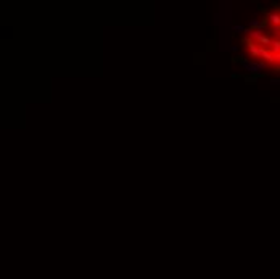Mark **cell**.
Wrapping results in <instances>:
<instances>
[{
  "label": "cell",
  "mask_w": 280,
  "mask_h": 279,
  "mask_svg": "<svg viewBox=\"0 0 280 279\" xmlns=\"http://www.w3.org/2000/svg\"><path fill=\"white\" fill-rule=\"evenodd\" d=\"M267 20L270 26H280V12H272L267 15Z\"/></svg>",
  "instance_id": "1"
},
{
  "label": "cell",
  "mask_w": 280,
  "mask_h": 279,
  "mask_svg": "<svg viewBox=\"0 0 280 279\" xmlns=\"http://www.w3.org/2000/svg\"><path fill=\"white\" fill-rule=\"evenodd\" d=\"M269 50L272 52L274 55H277V53H280V39L278 37H274L272 39V44H270V47H269Z\"/></svg>",
  "instance_id": "2"
},
{
  "label": "cell",
  "mask_w": 280,
  "mask_h": 279,
  "mask_svg": "<svg viewBox=\"0 0 280 279\" xmlns=\"http://www.w3.org/2000/svg\"><path fill=\"white\" fill-rule=\"evenodd\" d=\"M248 29H261V21L259 20H251L248 23Z\"/></svg>",
  "instance_id": "3"
},
{
  "label": "cell",
  "mask_w": 280,
  "mask_h": 279,
  "mask_svg": "<svg viewBox=\"0 0 280 279\" xmlns=\"http://www.w3.org/2000/svg\"><path fill=\"white\" fill-rule=\"evenodd\" d=\"M233 31L238 32V34H245V32H246V27H245V26H241V24H237L235 27H233Z\"/></svg>",
  "instance_id": "4"
},
{
  "label": "cell",
  "mask_w": 280,
  "mask_h": 279,
  "mask_svg": "<svg viewBox=\"0 0 280 279\" xmlns=\"http://www.w3.org/2000/svg\"><path fill=\"white\" fill-rule=\"evenodd\" d=\"M245 81H246V84H254V82L258 81V76H246Z\"/></svg>",
  "instance_id": "5"
},
{
  "label": "cell",
  "mask_w": 280,
  "mask_h": 279,
  "mask_svg": "<svg viewBox=\"0 0 280 279\" xmlns=\"http://www.w3.org/2000/svg\"><path fill=\"white\" fill-rule=\"evenodd\" d=\"M230 50H232V52H237V50H238V47H237V45H232Z\"/></svg>",
  "instance_id": "6"
}]
</instances>
